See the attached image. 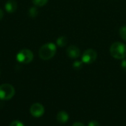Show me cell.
Masks as SVG:
<instances>
[{
    "instance_id": "6da1fadb",
    "label": "cell",
    "mask_w": 126,
    "mask_h": 126,
    "mask_svg": "<svg viewBox=\"0 0 126 126\" xmlns=\"http://www.w3.org/2000/svg\"><path fill=\"white\" fill-rule=\"evenodd\" d=\"M57 51L56 45L53 43H47L43 45L38 52L39 57L42 60H49L54 57Z\"/></svg>"
},
{
    "instance_id": "7a4b0ae2",
    "label": "cell",
    "mask_w": 126,
    "mask_h": 126,
    "mask_svg": "<svg viewBox=\"0 0 126 126\" xmlns=\"http://www.w3.org/2000/svg\"><path fill=\"white\" fill-rule=\"evenodd\" d=\"M110 53L116 59L126 58V45L121 42H114L110 47Z\"/></svg>"
},
{
    "instance_id": "3957f363",
    "label": "cell",
    "mask_w": 126,
    "mask_h": 126,
    "mask_svg": "<svg viewBox=\"0 0 126 126\" xmlns=\"http://www.w3.org/2000/svg\"><path fill=\"white\" fill-rule=\"evenodd\" d=\"M15 94V89L8 83H4L0 86V100H8L13 98Z\"/></svg>"
},
{
    "instance_id": "277c9868",
    "label": "cell",
    "mask_w": 126,
    "mask_h": 126,
    "mask_svg": "<svg viewBox=\"0 0 126 126\" xmlns=\"http://www.w3.org/2000/svg\"><path fill=\"white\" fill-rule=\"evenodd\" d=\"M33 59V53L27 49H24L19 51L16 55V60L21 63H29Z\"/></svg>"
},
{
    "instance_id": "5b68a950",
    "label": "cell",
    "mask_w": 126,
    "mask_h": 126,
    "mask_svg": "<svg viewBox=\"0 0 126 126\" xmlns=\"http://www.w3.org/2000/svg\"><path fill=\"white\" fill-rule=\"evenodd\" d=\"M97 58V53L92 49L86 50L82 55V62L86 64H91L94 63Z\"/></svg>"
},
{
    "instance_id": "8992f818",
    "label": "cell",
    "mask_w": 126,
    "mask_h": 126,
    "mask_svg": "<svg viewBox=\"0 0 126 126\" xmlns=\"http://www.w3.org/2000/svg\"><path fill=\"white\" fill-rule=\"evenodd\" d=\"M30 113L34 117H41L44 114V108L41 103H34L30 107Z\"/></svg>"
},
{
    "instance_id": "52a82bcc",
    "label": "cell",
    "mask_w": 126,
    "mask_h": 126,
    "mask_svg": "<svg viewBox=\"0 0 126 126\" xmlns=\"http://www.w3.org/2000/svg\"><path fill=\"white\" fill-rule=\"evenodd\" d=\"M66 54H67V55L70 58L76 59V58H78L80 55V50L76 46L72 45V46H69L67 48V49H66Z\"/></svg>"
},
{
    "instance_id": "ba28073f",
    "label": "cell",
    "mask_w": 126,
    "mask_h": 126,
    "mask_svg": "<svg viewBox=\"0 0 126 126\" xmlns=\"http://www.w3.org/2000/svg\"><path fill=\"white\" fill-rule=\"evenodd\" d=\"M4 9L8 13H14L17 9V3L15 0H8L4 4Z\"/></svg>"
},
{
    "instance_id": "9c48e42d",
    "label": "cell",
    "mask_w": 126,
    "mask_h": 126,
    "mask_svg": "<svg viewBox=\"0 0 126 126\" xmlns=\"http://www.w3.org/2000/svg\"><path fill=\"white\" fill-rule=\"evenodd\" d=\"M57 120L60 123H66L68 122L69 119V114L65 112V111H60L57 114Z\"/></svg>"
},
{
    "instance_id": "30bf717a",
    "label": "cell",
    "mask_w": 126,
    "mask_h": 126,
    "mask_svg": "<svg viewBox=\"0 0 126 126\" xmlns=\"http://www.w3.org/2000/svg\"><path fill=\"white\" fill-rule=\"evenodd\" d=\"M56 43H57L58 46H59L61 47H63L66 45V44H67V38L65 36H61V37H60V38H58L57 39Z\"/></svg>"
},
{
    "instance_id": "8fae6325",
    "label": "cell",
    "mask_w": 126,
    "mask_h": 126,
    "mask_svg": "<svg viewBox=\"0 0 126 126\" xmlns=\"http://www.w3.org/2000/svg\"><path fill=\"white\" fill-rule=\"evenodd\" d=\"M38 10L35 7H32L30 8L29 11H28V15L31 17V18H35L38 15Z\"/></svg>"
},
{
    "instance_id": "7c38bea8",
    "label": "cell",
    "mask_w": 126,
    "mask_h": 126,
    "mask_svg": "<svg viewBox=\"0 0 126 126\" xmlns=\"http://www.w3.org/2000/svg\"><path fill=\"white\" fill-rule=\"evenodd\" d=\"M48 2V0H32L34 5L38 7H43Z\"/></svg>"
},
{
    "instance_id": "4fadbf2b",
    "label": "cell",
    "mask_w": 126,
    "mask_h": 126,
    "mask_svg": "<svg viewBox=\"0 0 126 126\" xmlns=\"http://www.w3.org/2000/svg\"><path fill=\"white\" fill-rule=\"evenodd\" d=\"M120 35L121 38L126 41V26L122 27L120 29Z\"/></svg>"
},
{
    "instance_id": "5bb4252c",
    "label": "cell",
    "mask_w": 126,
    "mask_h": 126,
    "mask_svg": "<svg viewBox=\"0 0 126 126\" xmlns=\"http://www.w3.org/2000/svg\"><path fill=\"white\" fill-rule=\"evenodd\" d=\"M83 66V62L82 61H75L74 63H73V67L75 69H79L82 67Z\"/></svg>"
},
{
    "instance_id": "9a60e30c",
    "label": "cell",
    "mask_w": 126,
    "mask_h": 126,
    "mask_svg": "<svg viewBox=\"0 0 126 126\" xmlns=\"http://www.w3.org/2000/svg\"><path fill=\"white\" fill-rule=\"evenodd\" d=\"M10 126H24V124H23L21 122H20L19 120H14V121H13V122L10 123Z\"/></svg>"
},
{
    "instance_id": "2e32d148",
    "label": "cell",
    "mask_w": 126,
    "mask_h": 126,
    "mask_svg": "<svg viewBox=\"0 0 126 126\" xmlns=\"http://www.w3.org/2000/svg\"><path fill=\"white\" fill-rule=\"evenodd\" d=\"M88 126H100V124L96 120H92L89 123Z\"/></svg>"
},
{
    "instance_id": "e0dca14e",
    "label": "cell",
    "mask_w": 126,
    "mask_h": 126,
    "mask_svg": "<svg viewBox=\"0 0 126 126\" xmlns=\"http://www.w3.org/2000/svg\"><path fill=\"white\" fill-rule=\"evenodd\" d=\"M121 67L123 69L126 71V59H123V61L121 63Z\"/></svg>"
},
{
    "instance_id": "ac0fdd59",
    "label": "cell",
    "mask_w": 126,
    "mask_h": 126,
    "mask_svg": "<svg viewBox=\"0 0 126 126\" xmlns=\"http://www.w3.org/2000/svg\"><path fill=\"white\" fill-rule=\"evenodd\" d=\"M72 126H85L83 123H79V122H77V123H75Z\"/></svg>"
},
{
    "instance_id": "d6986e66",
    "label": "cell",
    "mask_w": 126,
    "mask_h": 126,
    "mask_svg": "<svg viewBox=\"0 0 126 126\" xmlns=\"http://www.w3.org/2000/svg\"><path fill=\"white\" fill-rule=\"evenodd\" d=\"M3 16H4V13H3L2 10L0 9V20L3 18Z\"/></svg>"
}]
</instances>
